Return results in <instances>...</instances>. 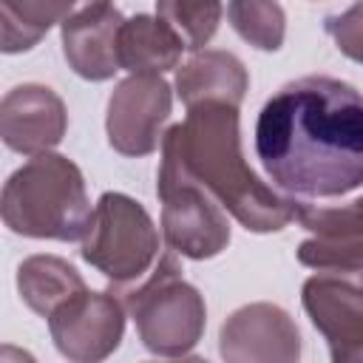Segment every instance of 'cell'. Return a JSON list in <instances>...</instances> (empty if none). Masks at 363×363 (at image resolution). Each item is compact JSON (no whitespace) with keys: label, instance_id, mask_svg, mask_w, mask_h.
<instances>
[{"label":"cell","instance_id":"6da1fadb","mask_svg":"<svg viewBox=\"0 0 363 363\" xmlns=\"http://www.w3.org/2000/svg\"><path fill=\"white\" fill-rule=\"evenodd\" d=\"M255 153L295 201L349 196L363 187V94L323 74L281 85L258 113Z\"/></svg>","mask_w":363,"mask_h":363},{"label":"cell","instance_id":"7a4b0ae2","mask_svg":"<svg viewBox=\"0 0 363 363\" xmlns=\"http://www.w3.org/2000/svg\"><path fill=\"white\" fill-rule=\"evenodd\" d=\"M162 162L210 193L250 233H275L295 221V199L264 184L247 164L238 133V108L201 102L162 139Z\"/></svg>","mask_w":363,"mask_h":363},{"label":"cell","instance_id":"3957f363","mask_svg":"<svg viewBox=\"0 0 363 363\" xmlns=\"http://www.w3.org/2000/svg\"><path fill=\"white\" fill-rule=\"evenodd\" d=\"M3 224L26 238L85 241L94 210L82 170L60 153H40L17 167L0 199Z\"/></svg>","mask_w":363,"mask_h":363},{"label":"cell","instance_id":"277c9868","mask_svg":"<svg viewBox=\"0 0 363 363\" xmlns=\"http://www.w3.org/2000/svg\"><path fill=\"white\" fill-rule=\"evenodd\" d=\"M122 303L145 349L159 357H187L204 335V298L182 278V267L170 252H164L136 286L122 289Z\"/></svg>","mask_w":363,"mask_h":363},{"label":"cell","instance_id":"5b68a950","mask_svg":"<svg viewBox=\"0 0 363 363\" xmlns=\"http://www.w3.org/2000/svg\"><path fill=\"white\" fill-rule=\"evenodd\" d=\"M159 255V230L150 213L125 193H102L94 207L91 233L82 241V258L111 284L142 281Z\"/></svg>","mask_w":363,"mask_h":363},{"label":"cell","instance_id":"8992f818","mask_svg":"<svg viewBox=\"0 0 363 363\" xmlns=\"http://www.w3.org/2000/svg\"><path fill=\"white\" fill-rule=\"evenodd\" d=\"M156 193L162 201V235L184 258L207 261L227 250L230 221L224 207L167 162H159Z\"/></svg>","mask_w":363,"mask_h":363},{"label":"cell","instance_id":"52a82bcc","mask_svg":"<svg viewBox=\"0 0 363 363\" xmlns=\"http://www.w3.org/2000/svg\"><path fill=\"white\" fill-rule=\"evenodd\" d=\"M173 111V91L159 74L125 77L105 113L108 145L122 156H147L164 139V122Z\"/></svg>","mask_w":363,"mask_h":363},{"label":"cell","instance_id":"ba28073f","mask_svg":"<svg viewBox=\"0 0 363 363\" xmlns=\"http://www.w3.org/2000/svg\"><path fill=\"white\" fill-rule=\"evenodd\" d=\"M125 315L116 295L85 289L48 318V332L68 363H102L122 343Z\"/></svg>","mask_w":363,"mask_h":363},{"label":"cell","instance_id":"9c48e42d","mask_svg":"<svg viewBox=\"0 0 363 363\" xmlns=\"http://www.w3.org/2000/svg\"><path fill=\"white\" fill-rule=\"evenodd\" d=\"M295 221L309 233L295 252L303 267L329 275L363 272V196L337 207L301 201Z\"/></svg>","mask_w":363,"mask_h":363},{"label":"cell","instance_id":"30bf717a","mask_svg":"<svg viewBox=\"0 0 363 363\" xmlns=\"http://www.w3.org/2000/svg\"><path fill=\"white\" fill-rule=\"evenodd\" d=\"M301 303L323 335L332 363H363V284L318 272L303 281Z\"/></svg>","mask_w":363,"mask_h":363},{"label":"cell","instance_id":"8fae6325","mask_svg":"<svg viewBox=\"0 0 363 363\" xmlns=\"http://www.w3.org/2000/svg\"><path fill=\"white\" fill-rule=\"evenodd\" d=\"M218 354L224 363H298L301 332L278 303H247L221 323Z\"/></svg>","mask_w":363,"mask_h":363},{"label":"cell","instance_id":"7c38bea8","mask_svg":"<svg viewBox=\"0 0 363 363\" xmlns=\"http://www.w3.org/2000/svg\"><path fill=\"white\" fill-rule=\"evenodd\" d=\"M68 130L65 102L37 82L11 88L0 102V136L6 147L23 156L51 153Z\"/></svg>","mask_w":363,"mask_h":363},{"label":"cell","instance_id":"4fadbf2b","mask_svg":"<svg viewBox=\"0 0 363 363\" xmlns=\"http://www.w3.org/2000/svg\"><path fill=\"white\" fill-rule=\"evenodd\" d=\"M122 26V11L111 3H88L74 9V14L60 26L68 68L88 82L111 79L119 71L116 40Z\"/></svg>","mask_w":363,"mask_h":363},{"label":"cell","instance_id":"5bb4252c","mask_svg":"<svg viewBox=\"0 0 363 363\" xmlns=\"http://www.w3.org/2000/svg\"><path fill=\"white\" fill-rule=\"evenodd\" d=\"M250 88V74L244 62L218 48H204L193 54L182 68H176V94L184 108H196L201 102H227L241 105Z\"/></svg>","mask_w":363,"mask_h":363},{"label":"cell","instance_id":"9a60e30c","mask_svg":"<svg viewBox=\"0 0 363 363\" xmlns=\"http://www.w3.org/2000/svg\"><path fill=\"white\" fill-rule=\"evenodd\" d=\"M184 43L182 37L159 17V14H136L125 20L119 40H116V57L119 68L130 74H164L170 68H179Z\"/></svg>","mask_w":363,"mask_h":363},{"label":"cell","instance_id":"2e32d148","mask_svg":"<svg viewBox=\"0 0 363 363\" xmlns=\"http://www.w3.org/2000/svg\"><path fill=\"white\" fill-rule=\"evenodd\" d=\"M85 289L77 267L60 255H31L17 267V292L23 303L45 320Z\"/></svg>","mask_w":363,"mask_h":363},{"label":"cell","instance_id":"e0dca14e","mask_svg":"<svg viewBox=\"0 0 363 363\" xmlns=\"http://www.w3.org/2000/svg\"><path fill=\"white\" fill-rule=\"evenodd\" d=\"M74 3H0V48L3 54H20L34 48L54 23H65L74 14Z\"/></svg>","mask_w":363,"mask_h":363},{"label":"cell","instance_id":"ac0fdd59","mask_svg":"<svg viewBox=\"0 0 363 363\" xmlns=\"http://www.w3.org/2000/svg\"><path fill=\"white\" fill-rule=\"evenodd\" d=\"M230 26L238 31L241 40L261 51H278L286 31V17L278 3H261V0H238L224 6Z\"/></svg>","mask_w":363,"mask_h":363},{"label":"cell","instance_id":"d6986e66","mask_svg":"<svg viewBox=\"0 0 363 363\" xmlns=\"http://www.w3.org/2000/svg\"><path fill=\"white\" fill-rule=\"evenodd\" d=\"M156 14L182 37L184 48L199 54L218 31L224 6L221 3H187V0H162Z\"/></svg>","mask_w":363,"mask_h":363},{"label":"cell","instance_id":"ffe728a7","mask_svg":"<svg viewBox=\"0 0 363 363\" xmlns=\"http://www.w3.org/2000/svg\"><path fill=\"white\" fill-rule=\"evenodd\" d=\"M323 28L343 57H349L352 62H363V3H354L340 14H329Z\"/></svg>","mask_w":363,"mask_h":363},{"label":"cell","instance_id":"44dd1931","mask_svg":"<svg viewBox=\"0 0 363 363\" xmlns=\"http://www.w3.org/2000/svg\"><path fill=\"white\" fill-rule=\"evenodd\" d=\"M0 363H37V357L14 343H3L0 346Z\"/></svg>","mask_w":363,"mask_h":363},{"label":"cell","instance_id":"7402d4cb","mask_svg":"<svg viewBox=\"0 0 363 363\" xmlns=\"http://www.w3.org/2000/svg\"><path fill=\"white\" fill-rule=\"evenodd\" d=\"M173 363H207L204 357H193V354H187V357H176Z\"/></svg>","mask_w":363,"mask_h":363}]
</instances>
